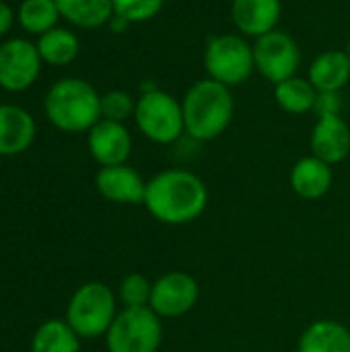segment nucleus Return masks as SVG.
Here are the masks:
<instances>
[{"mask_svg": "<svg viewBox=\"0 0 350 352\" xmlns=\"http://www.w3.org/2000/svg\"><path fill=\"white\" fill-rule=\"evenodd\" d=\"M208 204L206 184L192 171L165 169L146 182L144 206L163 225H188Z\"/></svg>", "mask_w": 350, "mask_h": 352, "instance_id": "1", "label": "nucleus"}, {"mask_svg": "<svg viewBox=\"0 0 350 352\" xmlns=\"http://www.w3.org/2000/svg\"><path fill=\"white\" fill-rule=\"evenodd\" d=\"M186 134L196 142L217 140L233 122L235 99L229 87L202 78L190 85L182 99Z\"/></svg>", "mask_w": 350, "mask_h": 352, "instance_id": "2", "label": "nucleus"}, {"mask_svg": "<svg viewBox=\"0 0 350 352\" xmlns=\"http://www.w3.org/2000/svg\"><path fill=\"white\" fill-rule=\"evenodd\" d=\"M43 111L47 122L62 132H89L101 120V95L85 78H60L50 87Z\"/></svg>", "mask_w": 350, "mask_h": 352, "instance_id": "3", "label": "nucleus"}, {"mask_svg": "<svg viewBox=\"0 0 350 352\" xmlns=\"http://www.w3.org/2000/svg\"><path fill=\"white\" fill-rule=\"evenodd\" d=\"M204 70L208 78L233 89L250 80L256 70L254 47L241 33H219L206 41Z\"/></svg>", "mask_w": 350, "mask_h": 352, "instance_id": "4", "label": "nucleus"}, {"mask_svg": "<svg viewBox=\"0 0 350 352\" xmlns=\"http://www.w3.org/2000/svg\"><path fill=\"white\" fill-rule=\"evenodd\" d=\"M134 122L140 134L155 144H173L186 134L182 101L163 89L138 95Z\"/></svg>", "mask_w": 350, "mask_h": 352, "instance_id": "5", "label": "nucleus"}, {"mask_svg": "<svg viewBox=\"0 0 350 352\" xmlns=\"http://www.w3.org/2000/svg\"><path fill=\"white\" fill-rule=\"evenodd\" d=\"M116 295L103 283L83 285L66 307V322L78 338H99L113 324Z\"/></svg>", "mask_w": 350, "mask_h": 352, "instance_id": "6", "label": "nucleus"}, {"mask_svg": "<svg viewBox=\"0 0 350 352\" xmlns=\"http://www.w3.org/2000/svg\"><path fill=\"white\" fill-rule=\"evenodd\" d=\"M161 340L163 324L151 307H124L105 334L109 352H157Z\"/></svg>", "mask_w": 350, "mask_h": 352, "instance_id": "7", "label": "nucleus"}, {"mask_svg": "<svg viewBox=\"0 0 350 352\" xmlns=\"http://www.w3.org/2000/svg\"><path fill=\"white\" fill-rule=\"evenodd\" d=\"M252 47H254L256 72L264 76L268 82L278 85L299 72L301 50L291 33L283 29H274L254 39Z\"/></svg>", "mask_w": 350, "mask_h": 352, "instance_id": "8", "label": "nucleus"}, {"mask_svg": "<svg viewBox=\"0 0 350 352\" xmlns=\"http://www.w3.org/2000/svg\"><path fill=\"white\" fill-rule=\"evenodd\" d=\"M200 299L196 278L182 270H171L153 283L151 309L161 320H175L190 314Z\"/></svg>", "mask_w": 350, "mask_h": 352, "instance_id": "9", "label": "nucleus"}, {"mask_svg": "<svg viewBox=\"0 0 350 352\" xmlns=\"http://www.w3.org/2000/svg\"><path fill=\"white\" fill-rule=\"evenodd\" d=\"M41 56L37 45L12 37L0 45V87L8 93H21L29 89L41 72Z\"/></svg>", "mask_w": 350, "mask_h": 352, "instance_id": "10", "label": "nucleus"}, {"mask_svg": "<svg viewBox=\"0 0 350 352\" xmlns=\"http://www.w3.org/2000/svg\"><path fill=\"white\" fill-rule=\"evenodd\" d=\"M87 146L101 167L124 165L132 155V134L122 122L99 120L87 132Z\"/></svg>", "mask_w": 350, "mask_h": 352, "instance_id": "11", "label": "nucleus"}, {"mask_svg": "<svg viewBox=\"0 0 350 352\" xmlns=\"http://www.w3.org/2000/svg\"><path fill=\"white\" fill-rule=\"evenodd\" d=\"M97 192L116 204H144L146 182L130 165H111L101 167L95 175Z\"/></svg>", "mask_w": 350, "mask_h": 352, "instance_id": "12", "label": "nucleus"}, {"mask_svg": "<svg viewBox=\"0 0 350 352\" xmlns=\"http://www.w3.org/2000/svg\"><path fill=\"white\" fill-rule=\"evenodd\" d=\"M283 0H233L231 21L243 37L258 39L278 29Z\"/></svg>", "mask_w": 350, "mask_h": 352, "instance_id": "13", "label": "nucleus"}, {"mask_svg": "<svg viewBox=\"0 0 350 352\" xmlns=\"http://www.w3.org/2000/svg\"><path fill=\"white\" fill-rule=\"evenodd\" d=\"M311 155L326 161L328 165H338L350 157V128L342 116L318 118L309 136Z\"/></svg>", "mask_w": 350, "mask_h": 352, "instance_id": "14", "label": "nucleus"}, {"mask_svg": "<svg viewBox=\"0 0 350 352\" xmlns=\"http://www.w3.org/2000/svg\"><path fill=\"white\" fill-rule=\"evenodd\" d=\"M35 140V120L21 105L0 103V157L27 151Z\"/></svg>", "mask_w": 350, "mask_h": 352, "instance_id": "15", "label": "nucleus"}, {"mask_svg": "<svg viewBox=\"0 0 350 352\" xmlns=\"http://www.w3.org/2000/svg\"><path fill=\"white\" fill-rule=\"evenodd\" d=\"M307 78L318 93H340L350 82L347 50H326L318 54L307 68Z\"/></svg>", "mask_w": 350, "mask_h": 352, "instance_id": "16", "label": "nucleus"}, {"mask_svg": "<svg viewBox=\"0 0 350 352\" xmlns=\"http://www.w3.org/2000/svg\"><path fill=\"white\" fill-rule=\"evenodd\" d=\"M289 182H291L293 192L299 198L320 200L332 190V184H334L332 165H328L326 161H322L314 155L303 157L293 165Z\"/></svg>", "mask_w": 350, "mask_h": 352, "instance_id": "17", "label": "nucleus"}, {"mask_svg": "<svg viewBox=\"0 0 350 352\" xmlns=\"http://www.w3.org/2000/svg\"><path fill=\"white\" fill-rule=\"evenodd\" d=\"M297 352H350V330L336 320H318L301 334Z\"/></svg>", "mask_w": 350, "mask_h": 352, "instance_id": "18", "label": "nucleus"}, {"mask_svg": "<svg viewBox=\"0 0 350 352\" xmlns=\"http://www.w3.org/2000/svg\"><path fill=\"white\" fill-rule=\"evenodd\" d=\"M60 16L78 29H99L113 14V0H56Z\"/></svg>", "mask_w": 350, "mask_h": 352, "instance_id": "19", "label": "nucleus"}, {"mask_svg": "<svg viewBox=\"0 0 350 352\" xmlns=\"http://www.w3.org/2000/svg\"><path fill=\"white\" fill-rule=\"evenodd\" d=\"M37 52L41 60L50 66H68L76 60L80 52V41L74 31L66 27H54L47 33L39 35Z\"/></svg>", "mask_w": 350, "mask_h": 352, "instance_id": "20", "label": "nucleus"}, {"mask_svg": "<svg viewBox=\"0 0 350 352\" xmlns=\"http://www.w3.org/2000/svg\"><path fill=\"white\" fill-rule=\"evenodd\" d=\"M316 99H318V91L309 82L307 76L295 74V76L274 85V101L287 113H293V116L311 113Z\"/></svg>", "mask_w": 350, "mask_h": 352, "instance_id": "21", "label": "nucleus"}, {"mask_svg": "<svg viewBox=\"0 0 350 352\" xmlns=\"http://www.w3.org/2000/svg\"><path fill=\"white\" fill-rule=\"evenodd\" d=\"M78 336L68 322H43L31 340V352H78Z\"/></svg>", "mask_w": 350, "mask_h": 352, "instance_id": "22", "label": "nucleus"}, {"mask_svg": "<svg viewBox=\"0 0 350 352\" xmlns=\"http://www.w3.org/2000/svg\"><path fill=\"white\" fill-rule=\"evenodd\" d=\"M19 25L31 35H43L58 27L60 10L56 0H23L17 10Z\"/></svg>", "mask_w": 350, "mask_h": 352, "instance_id": "23", "label": "nucleus"}, {"mask_svg": "<svg viewBox=\"0 0 350 352\" xmlns=\"http://www.w3.org/2000/svg\"><path fill=\"white\" fill-rule=\"evenodd\" d=\"M153 295V283L138 272L128 274L118 289V297L124 307H149Z\"/></svg>", "mask_w": 350, "mask_h": 352, "instance_id": "24", "label": "nucleus"}, {"mask_svg": "<svg viewBox=\"0 0 350 352\" xmlns=\"http://www.w3.org/2000/svg\"><path fill=\"white\" fill-rule=\"evenodd\" d=\"M136 99L122 89H111L101 95V120L111 122H126L128 118H134Z\"/></svg>", "mask_w": 350, "mask_h": 352, "instance_id": "25", "label": "nucleus"}, {"mask_svg": "<svg viewBox=\"0 0 350 352\" xmlns=\"http://www.w3.org/2000/svg\"><path fill=\"white\" fill-rule=\"evenodd\" d=\"M165 6V0H113V14L124 16L132 25L155 19Z\"/></svg>", "mask_w": 350, "mask_h": 352, "instance_id": "26", "label": "nucleus"}, {"mask_svg": "<svg viewBox=\"0 0 350 352\" xmlns=\"http://www.w3.org/2000/svg\"><path fill=\"white\" fill-rule=\"evenodd\" d=\"M318 118H326V116H342V95L340 93H318L314 111Z\"/></svg>", "mask_w": 350, "mask_h": 352, "instance_id": "27", "label": "nucleus"}, {"mask_svg": "<svg viewBox=\"0 0 350 352\" xmlns=\"http://www.w3.org/2000/svg\"><path fill=\"white\" fill-rule=\"evenodd\" d=\"M14 19H17V12L12 10V6L6 4L4 0H0V37L10 31Z\"/></svg>", "mask_w": 350, "mask_h": 352, "instance_id": "28", "label": "nucleus"}, {"mask_svg": "<svg viewBox=\"0 0 350 352\" xmlns=\"http://www.w3.org/2000/svg\"><path fill=\"white\" fill-rule=\"evenodd\" d=\"M130 25H132V23L126 21V19L120 16V14H111V19H109V23H107V27H109L113 33H126Z\"/></svg>", "mask_w": 350, "mask_h": 352, "instance_id": "29", "label": "nucleus"}, {"mask_svg": "<svg viewBox=\"0 0 350 352\" xmlns=\"http://www.w3.org/2000/svg\"><path fill=\"white\" fill-rule=\"evenodd\" d=\"M347 54L350 56V35H349V41H347Z\"/></svg>", "mask_w": 350, "mask_h": 352, "instance_id": "30", "label": "nucleus"}]
</instances>
